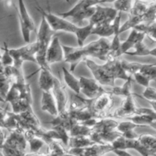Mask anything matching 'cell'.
I'll return each mask as SVG.
<instances>
[{
    "label": "cell",
    "mask_w": 156,
    "mask_h": 156,
    "mask_svg": "<svg viewBox=\"0 0 156 156\" xmlns=\"http://www.w3.org/2000/svg\"><path fill=\"white\" fill-rule=\"evenodd\" d=\"M91 71L93 78L102 86L114 87L116 79L125 81L132 75H128L122 65L120 58L106 61L104 64L96 63L87 58L84 61Z\"/></svg>",
    "instance_id": "cell-2"
},
{
    "label": "cell",
    "mask_w": 156,
    "mask_h": 156,
    "mask_svg": "<svg viewBox=\"0 0 156 156\" xmlns=\"http://www.w3.org/2000/svg\"><path fill=\"white\" fill-rule=\"evenodd\" d=\"M38 51V45L36 41L33 43H29L25 46L16 49H9L11 56L14 60V66L16 68H22L23 63L24 62H31L37 63L36 55Z\"/></svg>",
    "instance_id": "cell-7"
},
{
    "label": "cell",
    "mask_w": 156,
    "mask_h": 156,
    "mask_svg": "<svg viewBox=\"0 0 156 156\" xmlns=\"http://www.w3.org/2000/svg\"><path fill=\"white\" fill-rule=\"evenodd\" d=\"M116 0H99V5L102 3H112L114 2Z\"/></svg>",
    "instance_id": "cell-39"
},
{
    "label": "cell",
    "mask_w": 156,
    "mask_h": 156,
    "mask_svg": "<svg viewBox=\"0 0 156 156\" xmlns=\"http://www.w3.org/2000/svg\"><path fill=\"white\" fill-rule=\"evenodd\" d=\"M93 25L89 23L87 25L84 27H78V30H76L75 36L76 37V42L78 44V47H83L84 45L86 40L88 37L92 35V30H93Z\"/></svg>",
    "instance_id": "cell-23"
},
{
    "label": "cell",
    "mask_w": 156,
    "mask_h": 156,
    "mask_svg": "<svg viewBox=\"0 0 156 156\" xmlns=\"http://www.w3.org/2000/svg\"><path fill=\"white\" fill-rule=\"evenodd\" d=\"M113 96L110 91H105L97 98L91 100L90 108L98 119L108 117L114 105Z\"/></svg>",
    "instance_id": "cell-8"
},
{
    "label": "cell",
    "mask_w": 156,
    "mask_h": 156,
    "mask_svg": "<svg viewBox=\"0 0 156 156\" xmlns=\"http://www.w3.org/2000/svg\"><path fill=\"white\" fill-rule=\"evenodd\" d=\"M118 13L119 12L114 8L102 7L99 5H96L94 14L89 19V23L93 24V27L101 24H110L113 22Z\"/></svg>",
    "instance_id": "cell-9"
},
{
    "label": "cell",
    "mask_w": 156,
    "mask_h": 156,
    "mask_svg": "<svg viewBox=\"0 0 156 156\" xmlns=\"http://www.w3.org/2000/svg\"><path fill=\"white\" fill-rule=\"evenodd\" d=\"M39 77H38V86L41 91H51L55 80V76L52 74L51 70L49 69H39Z\"/></svg>",
    "instance_id": "cell-19"
},
{
    "label": "cell",
    "mask_w": 156,
    "mask_h": 156,
    "mask_svg": "<svg viewBox=\"0 0 156 156\" xmlns=\"http://www.w3.org/2000/svg\"><path fill=\"white\" fill-rule=\"evenodd\" d=\"M2 59V52H1V48H0V60Z\"/></svg>",
    "instance_id": "cell-42"
},
{
    "label": "cell",
    "mask_w": 156,
    "mask_h": 156,
    "mask_svg": "<svg viewBox=\"0 0 156 156\" xmlns=\"http://www.w3.org/2000/svg\"><path fill=\"white\" fill-rule=\"evenodd\" d=\"M80 93L87 98L94 99L106 91L102 85L99 83L94 78H87L80 76Z\"/></svg>",
    "instance_id": "cell-11"
},
{
    "label": "cell",
    "mask_w": 156,
    "mask_h": 156,
    "mask_svg": "<svg viewBox=\"0 0 156 156\" xmlns=\"http://www.w3.org/2000/svg\"><path fill=\"white\" fill-rule=\"evenodd\" d=\"M91 131L92 128L84 126V125L81 124L80 123H77L69 131V135H70V137L90 136Z\"/></svg>",
    "instance_id": "cell-27"
},
{
    "label": "cell",
    "mask_w": 156,
    "mask_h": 156,
    "mask_svg": "<svg viewBox=\"0 0 156 156\" xmlns=\"http://www.w3.org/2000/svg\"><path fill=\"white\" fill-rule=\"evenodd\" d=\"M113 152L118 156H132L129 153H128L125 150H122V149H114Z\"/></svg>",
    "instance_id": "cell-37"
},
{
    "label": "cell",
    "mask_w": 156,
    "mask_h": 156,
    "mask_svg": "<svg viewBox=\"0 0 156 156\" xmlns=\"http://www.w3.org/2000/svg\"><path fill=\"white\" fill-rule=\"evenodd\" d=\"M18 18L22 20L29 27L32 31L36 32L37 28L33 19L31 17L26 8L24 0H18Z\"/></svg>",
    "instance_id": "cell-21"
},
{
    "label": "cell",
    "mask_w": 156,
    "mask_h": 156,
    "mask_svg": "<svg viewBox=\"0 0 156 156\" xmlns=\"http://www.w3.org/2000/svg\"><path fill=\"white\" fill-rule=\"evenodd\" d=\"M64 53L62 44L58 37H53L47 47L46 61L49 66L56 62H64Z\"/></svg>",
    "instance_id": "cell-14"
},
{
    "label": "cell",
    "mask_w": 156,
    "mask_h": 156,
    "mask_svg": "<svg viewBox=\"0 0 156 156\" xmlns=\"http://www.w3.org/2000/svg\"><path fill=\"white\" fill-rule=\"evenodd\" d=\"M133 77L132 76H130L128 79L125 81V83L121 87L114 86L110 90V92L113 95L119 96V97L125 98L129 94H132V83Z\"/></svg>",
    "instance_id": "cell-22"
},
{
    "label": "cell",
    "mask_w": 156,
    "mask_h": 156,
    "mask_svg": "<svg viewBox=\"0 0 156 156\" xmlns=\"http://www.w3.org/2000/svg\"><path fill=\"white\" fill-rule=\"evenodd\" d=\"M97 5H99V0H80L72 9L67 12L58 13V15L67 19L68 18H71L78 12H80L85 9L93 7Z\"/></svg>",
    "instance_id": "cell-18"
},
{
    "label": "cell",
    "mask_w": 156,
    "mask_h": 156,
    "mask_svg": "<svg viewBox=\"0 0 156 156\" xmlns=\"http://www.w3.org/2000/svg\"><path fill=\"white\" fill-rule=\"evenodd\" d=\"M36 2V9L38 12L41 14H43L45 17L46 20H47V23L49 24L50 27H51L52 30L54 32L58 31H64L67 32V33H71L75 34L76 30H78L79 26L73 24L72 21H67L66 18H62V17L59 16V15H56L53 14L50 11V4H49L48 1H47V10H44V9L40 6L39 3L35 0Z\"/></svg>",
    "instance_id": "cell-5"
},
{
    "label": "cell",
    "mask_w": 156,
    "mask_h": 156,
    "mask_svg": "<svg viewBox=\"0 0 156 156\" xmlns=\"http://www.w3.org/2000/svg\"><path fill=\"white\" fill-rule=\"evenodd\" d=\"M64 1H66V2H70V0H64Z\"/></svg>",
    "instance_id": "cell-43"
},
{
    "label": "cell",
    "mask_w": 156,
    "mask_h": 156,
    "mask_svg": "<svg viewBox=\"0 0 156 156\" xmlns=\"http://www.w3.org/2000/svg\"><path fill=\"white\" fill-rule=\"evenodd\" d=\"M135 29L145 33V35L148 36L150 39L152 40L154 42H156V20L148 24H139L135 27Z\"/></svg>",
    "instance_id": "cell-25"
},
{
    "label": "cell",
    "mask_w": 156,
    "mask_h": 156,
    "mask_svg": "<svg viewBox=\"0 0 156 156\" xmlns=\"http://www.w3.org/2000/svg\"><path fill=\"white\" fill-rule=\"evenodd\" d=\"M150 56H152L156 57V47L155 48L152 49V50H150Z\"/></svg>",
    "instance_id": "cell-40"
},
{
    "label": "cell",
    "mask_w": 156,
    "mask_h": 156,
    "mask_svg": "<svg viewBox=\"0 0 156 156\" xmlns=\"http://www.w3.org/2000/svg\"><path fill=\"white\" fill-rule=\"evenodd\" d=\"M0 102H2V103H6V100H5L4 98L0 94Z\"/></svg>",
    "instance_id": "cell-41"
},
{
    "label": "cell",
    "mask_w": 156,
    "mask_h": 156,
    "mask_svg": "<svg viewBox=\"0 0 156 156\" xmlns=\"http://www.w3.org/2000/svg\"><path fill=\"white\" fill-rule=\"evenodd\" d=\"M95 11H96V6H93V7L85 9V10L82 11V12H78L77 14H76V15H74L70 18L72 19V22L78 26L83 22L84 20L90 19L92 17V15L94 14Z\"/></svg>",
    "instance_id": "cell-26"
},
{
    "label": "cell",
    "mask_w": 156,
    "mask_h": 156,
    "mask_svg": "<svg viewBox=\"0 0 156 156\" xmlns=\"http://www.w3.org/2000/svg\"><path fill=\"white\" fill-rule=\"evenodd\" d=\"M64 53V62L70 63V71L73 73L81 62L89 57L97 58L106 62L108 60L111 41L105 37L89 43L83 47H73L62 44Z\"/></svg>",
    "instance_id": "cell-1"
},
{
    "label": "cell",
    "mask_w": 156,
    "mask_h": 156,
    "mask_svg": "<svg viewBox=\"0 0 156 156\" xmlns=\"http://www.w3.org/2000/svg\"><path fill=\"white\" fill-rule=\"evenodd\" d=\"M136 127H141V126H139V125L136 124V123H133V122L130 121V120H125L122 122H119V123H118V126L117 127H116V129H117L119 133L123 134L125 133H126L127 131L132 130V129H135Z\"/></svg>",
    "instance_id": "cell-32"
},
{
    "label": "cell",
    "mask_w": 156,
    "mask_h": 156,
    "mask_svg": "<svg viewBox=\"0 0 156 156\" xmlns=\"http://www.w3.org/2000/svg\"><path fill=\"white\" fill-rule=\"evenodd\" d=\"M96 144L90 136L70 137L68 148H84Z\"/></svg>",
    "instance_id": "cell-24"
},
{
    "label": "cell",
    "mask_w": 156,
    "mask_h": 156,
    "mask_svg": "<svg viewBox=\"0 0 156 156\" xmlns=\"http://www.w3.org/2000/svg\"><path fill=\"white\" fill-rule=\"evenodd\" d=\"M119 122L111 117L99 119L93 127H92L90 138L98 144L111 145L122 133L116 129Z\"/></svg>",
    "instance_id": "cell-3"
},
{
    "label": "cell",
    "mask_w": 156,
    "mask_h": 156,
    "mask_svg": "<svg viewBox=\"0 0 156 156\" xmlns=\"http://www.w3.org/2000/svg\"><path fill=\"white\" fill-rule=\"evenodd\" d=\"M51 92L54 97L58 107V114L67 110L69 101V94L65 85L58 79L55 78L54 84L51 89Z\"/></svg>",
    "instance_id": "cell-13"
},
{
    "label": "cell",
    "mask_w": 156,
    "mask_h": 156,
    "mask_svg": "<svg viewBox=\"0 0 156 156\" xmlns=\"http://www.w3.org/2000/svg\"><path fill=\"white\" fill-rule=\"evenodd\" d=\"M15 117L18 120L19 128L22 130H38L41 128V122L34 112L32 107L29 108L25 111L20 114H15Z\"/></svg>",
    "instance_id": "cell-12"
},
{
    "label": "cell",
    "mask_w": 156,
    "mask_h": 156,
    "mask_svg": "<svg viewBox=\"0 0 156 156\" xmlns=\"http://www.w3.org/2000/svg\"><path fill=\"white\" fill-rule=\"evenodd\" d=\"M12 83H13L12 79L10 77H9L4 73V71L0 73V94L4 98L9 92Z\"/></svg>",
    "instance_id": "cell-28"
},
{
    "label": "cell",
    "mask_w": 156,
    "mask_h": 156,
    "mask_svg": "<svg viewBox=\"0 0 156 156\" xmlns=\"http://www.w3.org/2000/svg\"><path fill=\"white\" fill-rule=\"evenodd\" d=\"M9 111L7 109L0 108V127L1 128H3L5 121L9 116Z\"/></svg>",
    "instance_id": "cell-36"
},
{
    "label": "cell",
    "mask_w": 156,
    "mask_h": 156,
    "mask_svg": "<svg viewBox=\"0 0 156 156\" xmlns=\"http://www.w3.org/2000/svg\"><path fill=\"white\" fill-rule=\"evenodd\" d=\"M134 0H116L114 2V9L118 12H128L132 7Z\"/></svg>",
    "instance_id": "cell-30"
},
{
    "label": "cell",
    "mask_w": 156,
    "mask_h": 156,
    "mask_svg": "<svg viewBox=\"0 0 156 156\" xmlns=\"http://www.w3.org/2000/svg\"><path fill=\"white\" fill-rule=\"evenodd\" d=\"M41 15V20L40 22L39 28L36 32L38 51L35 55V58H36L37 64L39 66L40 69L45 68L50 69V66L47 63L46 61V54H47V47L56 32L54 31L50 27L44 15L43 14Z\"/></svg>",
    "instance_id": "cell-4"
},
{
    "label": "cell",
    "mask_w": 156,
    "mask_h": 156,
    "mask_svg": "<svg viewBox=\"0 0 156 156\" xmlns=\"http://www.w3.org/2000/svg\"><path fill=\"white\" fill-rule=\"evenodd\" d=\"M146 36L145 33L141 32L137 30L136 29L132 28L131 29L129 35H128V38L126 40L121 43V54H125L126 52L129 51L133 47H135L137 43L140 42V41H143L144 38Z\"/></svg>",
    "instance_id": "cell-17"
},
{
    "label": "cell",
    "mask_w": 156,
    "mask_h": 156,
    "mask_svg": "<svg viewBox=\"0 0 156 156\" xmlns=\"http://www.w3.org/2000/svg\"><path fill=\"white\" fill-rule=\"evenodd\" d=\"M19 24H20V28H21V35H22L23 40L26 44H29L31 41V29L29 28L28 26L21 19L19 18Z\"/></svg>",
    "instance_id": "cell-34"
},
{
    "label": "cell",
    "mask_w": 156,
    "mask_h": 156,
    "mask_svg": "<svg viewBox=\"0 0 156 156\" xmlns=\"http://www.w3.org/2000/svg\"><path fill=\"white\" fill-rule=\"evenodd\" d=\"M27 140L24 137V130L15 129L10 132V135L5 140L2 149L6 156H25Z\"/></svg>",
    "instance_id": "cell-6"
},
{
    "label": "cell",
    "mask_w": 156,
    "mask_h": 156,
    "mask_svg": "<svg viewBox=\"0 0 156 156\" xmlns=\"http://www.w3.org/2000/svg\"><path fill=\"white\" fill-rule=\"evenodd\" d=\"M121 12H119L113 23L106 24L95 26L92 30V35H97L99 37L109 38L113 36L115 30L117 28H120L121 26Z\"/></svg>",
    "instance_id": "cell-15"
},
{
    "label": "cell",
    "mask_w": 156,
    "mask_h": 156,
    "mask_svg": "<svg viewBox=\"0 0 156 156\" xmlns=\"http://www.w3.org/2000/svg\"><path fill=\"white\" fill-rule=\"evenodd\" d=\"M142 96L148 102H156V89L152 87H147L142 93Z\"/></svg>",
    "instance_id": "cell-35"
},
{
    "label": "cell",
    "mask_w": 156,
    "mask_h": 156,
    "mask_svg": "<svg viewBox=\"0 0 156 156\" xmlns=\"http://www.w3.org/2000/svg\"><path fill=\"white\" fill-rule=\"evenodd\" d=\"M5 140H6V137H5V135L4 133H3L2 130V128L0 127V142L4 143Z\"/></svg>",
    "instance_id": "cell-38"
},
{
    "label": "cell",
    "mask_w": 156,
    "mask_h": 156,
    "mask_svg": "<svg viewBox=\"0 0 156 156\" xmlns=\"http://www.w3.org/2000/svg\"><path fill=\"white\" fill-rule=\"evenodd\" d=\"M52 129H54L57 133H58L60 136V140L67 147H68L69 144V140H70V135H69V132L65 129L64 127H63L61 125H56V126H52Z\"/></svg>",
    "instance_id": "cell-31"
},
{
    "label": "cell",
    "mask_w": 156,
    "mask_h": 156,
    "mask_svg": "<svg viewBox=\"0 0 156 156\" xmlns=\"http://www.w3.org/2000/svg\"><path fill=\"white\" fill-rule=\"evenodd\" d=\"M134 95L135 94L132 93V94L123 98L121 106L116 108L112 113H110L107 117H111L113 119H125L126 117L135 115L137 112L138 107L136 106V101H135Z\"/></svg>",
    "instance_id": "cell-10"
},
{
    "label": "cell",
    "mask_w": 156,
    "mask_h": 156,
    "mask_svg": "<svg viewBox=\"0 0 156 156\" xmlns=\"http://www.w3.org/2000/svg\"><path fill=\"white\" fill-rule=\"evenodd\" d=\"M125 54L132 56H150V50L148 49L145 44H144L143 41H140L135 45V47H133V50H129L126 52Z\"/></svg>",
    "instance_id": "cell-29"
},
{
    "label": "cell",
    "mask_w": 156,
    "mask_h": 156,
    "mask_svg": "<svg viewBox=\"0 0 156 156\" xmlns=\"http://www.w3.org/2000/svg\"><path fill=\"white\" fill-rule=\"evenodd\" d=\"M63 76H64V81L67 88H70L73 93L79 94L80 93V85L79 79L73 76V73L69 71L65 67H62Z\"/></svg>",
    "instance_id": "cell-20"
},
{
    "label": "cell",
    "mask_w": 156,
    "mask_h": 156,
    "mask_svg": "<svg viewBox=\"0 0 156 156\" xmlns=\"http://www.w3.org/2000/svg\"><path fill=\"white\" fill-rule=\"evenodd\" d=\"M3 50H4V52L2 54L1 59L2 64L4 66V68L7 66H12L14 65V60L12 56H11L9 49L6 42H4V48H3Z\"/></svg>",
    "instance_id": "cell-33"
},
{
    "label": "cell",
    "mask_w": 156,
    "mask_h": 156,
    "mask_svg": "<svg viewBox=\"0 0 156 156\" xmlns=\"http://www.w3.org/2000/svg\"><path fill=\"white\" fill-rule=\"evenodd\" d=\"M41 108L43 111L47 113L52 117H55L58 115V110L56 101L51 91H41Z\"/></svg>",
    "instance_id": "cell-16"
}]
</instances>
